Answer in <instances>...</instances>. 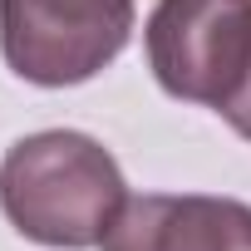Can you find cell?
<instances>
[{
    "label": "cell",
    "instance_id": "cell-3",
    "mask_svg": "<svg viewBox=\"0 0 251 251\" xmlns=\"http://www.w3.org/2000/svg\"><path fill=\"white\" fill-rule=\"evenodd\" d=\"M143 45L163 94L222 108L251 69V0H158Z\"/></svg>",
    "mask_w": 251,
    "mask_h": 251
},
{
    "label": "cell",
    "instance_id": "cell-5",
    "mask_svg": "<svg viewBox=\"0 0 251 251\" xmlns=\"http://www.w3.org/2000/svg\"><path fill=\"white\" fill-rule=\"evenodd\" d=\"M217 113H222V118L231 123V128H236V133H241L246 143H251V69H246L241 89H236V94H231V99H226V103H222Z\"/></svg>",
    "mask_w": 251,
    "mask_h": 251
},
{
    "label": "cell",
    "instance_id": "cell-1",
    "mask_svg": "<svg viewBox=\"0 0 251 251\" xmlns=\"http://www.w3.org/2000/svg\"><path fill=\"white\" fill-rule=\"evenodd\" d=\"M128 207L113 153L74 128H45L0 158V212L10 226L54 251H89Z\"/></svg>",
    "mask_w": 251,
    "mask_h": 251
},
{
    "label": "cell",
    "instance_id": "cell-2",
    "mask_svg": "<svg viewBox=\"0 0 251 251\" xmlns=\"http://www.w3.org/2000/svg\"><path fill=\"white\" fill-rule=\"evenodd\" d=\"M133 35V0H0V54L40 89L108 69Z\"/></svg>",
    "mask_w": 251,
    "mask_h": 251
},
{
    "label": "cell",
    "instance_id": "cell-4",
    "mask_svg": "<svg viewBox=\"0 0 251 251\" xmlns=\"http://www.w3.org/2000/svg\"><path fill=\"white\" fill-rule=\"evenodd\" d=\"M99 251H251V207L207 192L128 197Z\"/></svg>",
    "mask_w": 251,
    "mask_h": 251
}]
</instances>
